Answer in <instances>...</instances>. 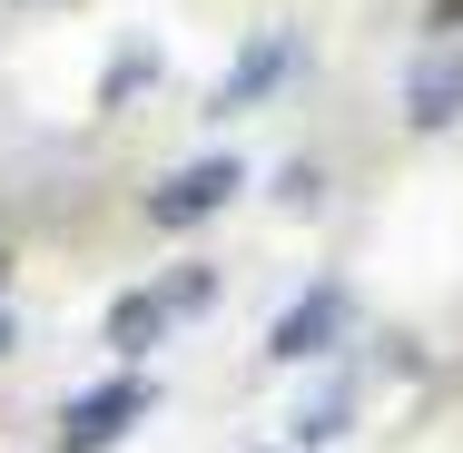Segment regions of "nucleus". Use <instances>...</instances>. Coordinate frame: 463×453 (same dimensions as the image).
I'll return each instance as SVG.
<instances>
[{
	"instance_id": "0eeeda50",
	"label": "nucleus",
	"mask_w": 463,
	"mask_h": 453,
	"mask_svg": "<svg viewBox=\"0 0 463 453\" xmlns=\"http://www.w3.org/2000/svg\"><path fill=\"white\" fill-rule=\"evenodd\" d=\"M335 434H355V374H335V384H316V394L296 404V424H286V444H296V453L335 444Z\"/></svg>"
},
{
	"instance_id": "20e7f679",
	"label": "nucleus",
	"mask_w": 463,
	"mask_h": 453,
	"mask_svg": "<svg viewBox=\"0 0 463 453\" xmlns=\"http://www.w3.org/2000/svg\"><path fill=\"white\" fill-rule=\"evenodd\" d=\"M463 118V40H434V50H414V70H404V128H454Z\"/></svg>"
},
{
	"instance_id": "9b49d317",
	"label": "nucleus",
	"mask_w": 463,
	"mask_h": 453,
	"mask_svg": "<svg viewBox=\"0 0 463 453\" xmlns=\"http://www.w3.org/2000/svg\"><path fill=\"white\" fill-rule=\"evenodd\" d=\"M10 335H20V326H10V306H0V355H10Z\"/></svg>"
},
{
	"instance_id": "7ed1b4c3",
	"label": "nucleus",
	"mask_w": 463,
	"mask_h": 453,
	"mask_svg": "<svg viewBox=\"0 0 463 453\" xmlns=\"http://www.w3.org/2000/svg\"><path fill=\"white\" fill-rule=\"evenodd\" d=\"M237 187H247V158H227V148L217 158H187V168H168V178L148 187V227H168V237L178 227H207L217 207H237Z\"/></svg>"
},
{
	"instance_id": "f257e3e1",
	"label": "nucleus",
	"mask_w": 463,
	"mask_h": 453,
	"mask_svg": "<svg viewBox=\"0 0 463 453\" xmlns=\"http://www.w3.org/2000/svg\"><path fill=\"white\" fill-rule=\"evenodd\" d=\"M148 414H158V384L128 364V374H109V384H90V394L60 404V434H50V444H60V453H118Z\"/></svg>"
},
{
	"instance_id": "423d86ee",
	"label": "nucleus",
	"mask_w": 463,
	"mask_h": 453,
	"mask_svg": "<svg viewBox=\"0 0 463 453\" xmlns=\"http://www.w3.org/2000/svg\"><path fill=\"white\" fill-rule=\"evenodd\" d=\"M168 326H178V306H168L158 286H128V296L109 306V326H99V335H109L118 355L138 364V355H158V345H168Z\"/></svg>"
},
{
	"instance_id": "6e6552de",
	"label": "nucleus",
	"mask_w": 463,
	"mask_h": 453,
	"mask_svg": "<svg viewBox=\"0 0 463 453\" xmlns=\"http://www.w3.org/2000/svg\"><path fill=\"white\" fill-rule=\"evenodd\" d=\"M148 80H158V60H148V50H128V60L109 70V109H118V99H138Z\"/></svg>"
},
{
	"instance_id": "f8f14e48",
	"label": "nucleus",
	"mask_w": 463,
	"mask_h": 453,
	"mask_svg": "<svg viewBox=\"0 0 463 453\" xmlns=\"http://www.w3.org/2000/svg\"><path fill=\"white\" fill-rule=\"evenodd\" d=\"M267 453H296V444H267Z\"/></svg>"
},
{
	"instance_id": "39448f33",
	"label": "nucleus",
	"mask_w": 463,
	"mask_h": 453,
	"mask_svg": "<svg viewBox=\"0 0 463 453\" xmlns=\"http://www.w3.org/2000/svg\"><path fill=\"white\" fill-rule=\"evenodd\" d=\"M286 70H296V30H257V40L227 60V80H217V99H207V109H217V118H237V109H257V99L277 90Z\"/></svg>"
},
{
	"instance_id": "f03ea898",
	"label": "nucleus",
	"mask_w": 463,
	"mask_h": 453,
	"mask_svg": "<svg viewBox=\"0 0 463 453\" xmlns=\"http://www.w3.org/2000/svg\"><path fill=\"white\" fill-rule=\"evenodd\" d=\"M345 326H355V286L345 276H316V286H296V306L267 326V364H326L345 345Z\"/></svg>"
},
{
	"instance_id": "1a4fd4ad",
	"label": "nucleus",
	"mask_w": 463,
	"mask_h": 453,
	"mask_svg": "<svg viewBox=\"0 0 463 453\" xmlns=\"http://www.w3.org/2000/svg\"><path fill=\"white\" fill-rule=\"evenodd\" d=\"M158 296H168V306H178V316H197V306H207V296H217V276H207V267H178V286H158Z\"/></svg>"
},
{
	"instance_id": "9d476101",
	"label": "nucleus",
	"mask_w": 463,
	"mask_h": 453,
	"mask_svg": "<svg viewBox=\"0 0 463 453\" xmlns=\"http://www.w3.org/2000/svg\"><path fill=\"white\" fill-rule=\"evenodd\" d=\"M454 20H463V0H434V30H454Z\"/></svg>"
}]
</instances>
